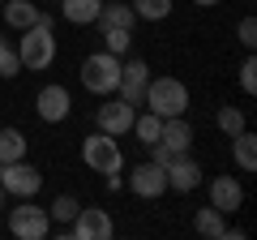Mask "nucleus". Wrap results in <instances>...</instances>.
Here are the masks:
<instances>
[{
    "instance_id": "1",
    "label": "nucleus",
    "mask_w": 257,
    "mask_h": 240,
    "mask_svg": "<svg viewBox=\"0 0 257 240\" xmlns=\"http://www.w3.org/2000/svg\"><path fill=\"white\" fill-rule=\"evenodd\" d=\"M18 60H22V69H30V73H47V69L56 65V26H52V18H39L35 26H26V30H18Z\"/></svg>"
},
{
    "instance_id": "2",
    "label": "nucleus",
    "mask_w": 257,
    "mask_h": 240,
    "mask_svg": "<svg viewBox=\"0 0 257 240\" xmlns=\"http://www.w3.org/2000/svg\"><path fill=\"white\" fill-rule=\"evenodd\" d=\"M142 103H146V111H155V116H163V120L167 116H184V111H189V86H184L180 77H155L150 73Z\"/></svg>"
},
{
    "instance_id": "3",
    "label": "nucleus",
    "mask_w": 257,
    "mask_h": 240,
    "mask_svg": "<svg viewBox=\"0 0 257 240\" xmlns=\"http://www.w3.org/2000/svg\"><path fill=\"white\" fill-rule=\"evenodd\" d=\"M82 163L94 176H116V172H124V150H120V142L111 133L94 129V133L82 138Z\"/></svg>"
},
{
    "instance_id": "4",
    "label": "nucleus",
    "mask_w": 257,
    "mask_h": 240,
    "mask_svg": "<svg viewBox=\"0 0 257 240\" xmlns=\"http://www.w3.org/2000/svg\"><path fill=\"white\" fill-rule=\"evenodd\" d=\"M120 60H124V56H111V52H94V56H86L82 60V86L90 94H103V99H107V94H116V82H120Z\"/></svg>"
},
{
    "instance_id": "5",
    "label": "nucleus",
    "mask_w": 257,
    "mask_h": 240,
    "mask_svg": "<svg viewBox=\"0 0 257 240\" xmlns=\"http://www.w3.org/2000/svg\"><path fill=\"white\" fill-rule=\"evenodd\" d=\"M9 236H18V240L52 236V214H47L35 197H18V206L9 210Z\"/></svg>"
},
{
    "instance_id": "6",
    "label": "nucleus",
    "mask_w": 257,
    "mask_h": 240,
    "mask_svg": "<svg viewBox=\"0 0 257 240\" xmlns=\"http://www.w3.org/2000/svg\"><path fill=\"white\" fill-rule=\"evenodd\" d=\"M0 189H5L9 197H39V189H43V172H39L30 159L0 163Z\"/></svg>"
},
{
    "instance_id": "7",
    "label": "nucleus",
    "mask_w": 257,
    "mask_h": 240,
    "mask_svg": "<svg viewBox=\"0 0 257 240\" xmlns=\"http://www.w3.org/2000/svg\"><path fill=\"white\" fill-rule=\"evenodd\" d=\"M60 236H73V240H111V236H116V223H111V214L103 210V206H82L77 219L69 223Z\"/></svg>"
},
{
    "instance_id": "8",
    "label": "nucleus",
    "mask_w": 257,
    "mask_h": 240,
    "mask_svg": "<svg viewBox=\"0 0 257 240\" xmlns=\"http://www.w3.org/2000/svg\"><path fill=\"white\" fill-rule=\"evenodd\" d=\"M128 193L142 197V202H155V197H163V193H167V172H163V163H155V159L138 163L133 172H128Z\"/></svg>"
},
{
    "instance_id": "9",
    "label": "nucleus",
    "mask_w": 257,
    "mask_h": 240,
    "mask_svg": "<svg viewBox=\"0 0 257 240\" xmlns=\"http://www.w3.org/2000/svg\"><path fill=\"white\" fill-rule=\"evenodd\" d=\"M35 111H39V120H43V125H60V120L73 116V94L64 90L60 82H47L43 90L35 94Z\"/></svg>"
},
{
    "instance_id": "10",
    "label": "nucleus",
    "mask_w": 257,
    "mask_h": 240,
    "mask_svg": "<svg viewBox=\"0 0 257 240\" xmlns=\"http://www.w3.org/2000/svg\"><path fill=\"white\" fill-rule=\"evenodd\" d=\"M133 116H138V107L124 99H107L103 107H94V129L111 133V138H124L128 129H133Z\"/></svg>"
},
{
    "instance_id": "11",
    "label": "nucleus",
    "mask_w": 257,
    "mask_h": 240,
    "mask_svg": "<svg viewBox=\"0 0 257 240\" xmlns=\"http://www.w3.org/2000/svg\"><path fill=\"white\" fill-rule=\"evenodd\" d=\"M146 82H150V65H146V60H138V56L120 60V82H116V90H120V99H124V103L138 107L142 94H146Z\"/></svg>"
},
{
    "instance_id": "12",
    "label": "nucleus",
    "mask_w": 257,
    "mask_h": 240,
    "mask_svg": "<svg viewBox=\"0 0 257 240\" xmlns=\"http://www.w3.org/2000/svg\"><path fill=\"white\" fill-rule=\"evenodd\" d=\"M163 172H167V189L172 193H193V189L202 185V167H197L193 155H176Z\"/></svg>"
},
{
    "instance_id": "13",
    "label": "nucleus",
    "mask_w": 257,
    "mask_h": 240,
    "mask_svg": "<svg viewBox=\"0 0 257 240\" xmlns=\"http://www.w3.org/2000/svg\"><path fill=\"white\" fill-rule=\"evenodd\" d=\"M210 206L219 214H236L244 206V185H240L236 176H214L210 180Z\"/></svg>"
},
{
    "instance_id": "14",
    "label": "nucleus",
    "mask_w": 257,
    "mask_h": 240,
    "mask_svg": "<svg viewBox=\"0 0 257 240\" xmlns=\"http://www.w3.org/2000/svg\"><path fill=\"white\" fill-rule=\"evenodd\" d=\"M159 146H163L172 159L176 155H189V150H193V125L184 116H167L163 120V133H159Z\"/></svg>"
},
{
    "instance_id": "15",
    "label": "nucleus",
    "mask_w": 257,
    "mask_h": 240,
    "mask_svg": "<svg viewBox=\"0 0 257 240\" xmlns=\"http://www.w3.org/2000/svg\"><path fill=\"white\" fill-rule=\"evenodd\" d=\"M0 18L9 22L13 30H26V26H35V22L43 18V9H39L35 0H5V9H0Z\"/></svg>"
},
{
    "instance_id": "16",
    "label": "nucleus",
    "mask_w": 257,
    "mask_h": 240,
    "mask_svg": "<svg viewBox=\"0 0 257 240\" xmlns=\"http://www.w3.org/2000/svg\"><path fill=\"white\" fill-rule=\"evenodd\" d=\"M94 26L99 30H133L138 26V13H133V5H103Z\"/></svg>"
},
{
    "instance_id": "17",
    "label": "nucleus",
    "mask_w": 257,
    "mask_h": 240,
    "mask_svg": "<svg viewBox=\"0 0 257 240\" xmlns=\"http://www.w3.org/2000/svg\"><path fill=\"white\" fill-rule=\"evenodd\" d=\"M99 9H103V0H60V18L73 22V26H94Z\"/></svg>"
},
{
    "instance_id": "18",
    "label": "nucleus",
    "mask_w": 257,
    "mask_h": 240,
    "mask_svg": "<svg viewBox=\"0 0 257 240\" xmlns=\"http://www.w3.org/2000/svg\"><path fill=\"white\" fill-rule=\"evenodd\" d=\"M231 159H236L240 172H257V133L240 129L236 138H231Z\"/></svg>"
},
{
    "instance_id": "19",
    "label": "nucleus",
    "mask_w": 257,
    "mask_h": 240,
    "mask_svg": "<svg viewBox=\"0 0 257 240\" xmlns=\"http://www.w3.org/2000/svg\"><path fill=\"white\" fill-rule=\"evenodd\" d=\"M193 227H197V236H210V240H227V214H219L214 206H202V210L193 214Z\"/></svg>"
},
{
    "instance_id": "20",
    "label": "nucleus",
    "mask_w": 257,
    "mask_h": 240,
    "mask_svg": "<svg viewBox=\"0 0 257 240\" xmlns=\"http://www.w3.org/2000/svg\"><path fill=\"white\" fill-rule=\"evenodd\" d=\"M26 146H30V138H26L22 129H13V125H5V129H0V163L26 159Z\"/></svg>"
},
{
    "instance_id": "21",
    "label": "nucleus",
    "mask_w": 257,
    "mask_h": 240,
    "mask_svg": "<svg viewBox=\"0 0 257 240\" xmlns=\"http://www.w3.org/2000/svg\"><path fill=\"white\" fill-rule=\"evenodd\" d=\"M128 133H133L142 146H150V142H159V133H163V116H155V111H138Z\"/></svg>"
},
{
    "instance_id": "22",
    "label": "nucleus",
    "mask_w": 257,
    "mask_h": 240,
    "mask_svg": "<svg viewBox=\"0 0 257 240\" xmlns=\"http://www.w3.org/2000/svg\"><path fill=\"white\" fill-rule=\"evenodd\" d=\"M77 210H82V202H77L73 193H60L52 206H47V214H52V223H60V227H69V223L77 219Z\"/></svg>"
},
{
    "instance_id": "23",
    "label": "nucleus",
    "mask_w": 257,
    "mask_h": 240,
    "mask_svg": "<svg viewBox=\"0 0 257 240\" xmlns=\"http://www.w3.org/2000/svg\"><path fill=\"white\" fill-rule=\"evenodd\" d=\"M138 22H167L172 18V0H133Z\"/></svg>"
},
{
    "instance_id": "24",
    "label": "nucleus",
    "mask_w": 257,
    "mask_h": 240,
    "mask_svg": "<svg viewBox=\"0 0 257 240\" xmlns=\"http://www.w3.org/2000/svg\"><path fill=\"white\" fill-rule=\"evenodd\" d=\"M214 125H219L223 138H236L240 129H248V120H244V111H240V107H219V111H214Z\"/></svg>"
},
{
    "instance_id": "25",
    "label": "nucleus",
    "mask_w": 257,
    "mask_h": 240,
    "mask_svg": "<svg viewBox=\"0 0 257 240\" xmlns=\"http://www.w3.org/2000/svg\"><path fill=\"white\" fill-rule=\"evenodd\" d=\"M128 47H133V30H103V52L128 56Z\"/></svg>"
},
{
    "instance_id": "26",
    "label": "nucleus",
    "mask_w": 257,
    "mask_h": 240,
    "mask_svg": "<svg viewBox=\"0 0 257 240\" xmlns=\"http://www.w3.org/2000/svg\"><path fill=\"white\" fill-rule=\"evenodd\" d=\"M22 73V60H18V47L0 35V77H18Z\"/></svg>"
},
{
    "instance_id": "27",
    "label": "nucleus",
    "mask_w": 257,
    "mask_h": 240,
    "mask_svg": "<svg viewBox=\"0 0 257 240\" xmlns=\"http://www.w3.org/2000/svg\"><path fill=\"white\" fill-rule=\"evenodd\" d=\"M240 90L257 94V60H253V56H244V65H240Z\"/></svg>"
},
{
    "instance_id": "28",
    "label": "nucleus",
    "mask_w": 257,
    "mask_h": 240,
    "mask_svg": "<svg viewBox=\"0 0 257 240\" xmlns=\"http://www.w3.org/2000/svg\"><path fill=\"white\" fill-rule=\"evenodd\" d=\"M236 35H240V43H244L248 52H253V47H257V22H253V18H240Z\"/></svg>"
},
{
    "instance_id": "29",
    "label": "nucleus",
    "mask_w": 257,
    "mask_h": 240,
    "mask_svg": "<svg viewBox=\"0 0 257 240\" xmlns=\"http://www.w3.org/2000/svg\"><path fill=\"white\" fill-rule=\"evenodd\" d=\"M193 5H202V9H210V5H219V0H193Z\"/></svg>"
},
{
    "instance_id": "30",
    "label": "nucleus",
    "mask_w": 257,
    "mask_h": 240,
    "mask_svg": "<svg viewBox=\"0 0 257 240\" xmlns=\"http://www.w3.org/2000/svg\"><path fill=\"white\" fill-rule=\"evenodd\" d=\"M5 197H9V193H5V189H0V210H5Z\"/></svg>"
},
{
    "instance_id": "31",
    "label": "nucleus",
    "mask_w": 257,
    "mask_h": 240,
    "mask_svg": "<svg viewBox=\"0 0 257 240\" xmlns=\"http://www.w3.org/2000/svg\"><path fill=\"white\" fill-rule=\"evenodd\" d=\"M0 9H5V0H0Z\"/></svg>"
}]
</instances>
